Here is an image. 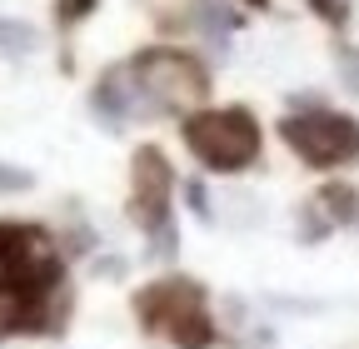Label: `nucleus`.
I'll return each mask as SVG.
<instances>
[{
  "instance_id": "nucleus-3",
  "label": "nucleus",
  "mask_w": 359,
  "mask_h": 349,
  "mask_svg": "<svg viewBox=\"0 0 359 349\" xmlns=\"http://www.w3.org/2000/svg\"><path fill=\"white\" fill-rule=\"evenodd\" d=\"M280 140L314 170H334L359 160V120L339 110H309V115H285Z\"/></svg>"
},
{
  "instance_id": "nucleus-1",
  "label": "nucleus",
  "mask_w": 359,
  "mask_h": 349,
  "mask_svg": "<svg viewBox=\"0 0 359 349\" xmlns=\"http://www.w3.org/2000/svg\"><path fill=\"white\" fill-rule=\"evenodd\" d=\"M190 155L215 170V174H235L259 160V120L245 105H219V110H195L180 125Z\"/></svg>"
},
{
  "instance_id": "nucleus-10",
  "label": "nucleus",
  "mask_w": 359,
  "mask_h": 349,
  "mask_svg": "<svg viewBox=\"0 0 359 349\" xmlns=\"http://www.w3.org/2000/svg\"><path fill=\"white\" fill-rule=\"evenodd\" d=\"M339 65H344V80H349V90H359V50H339Z\"/></svg>"
},
{
  "instance_id": "nucleus-7",
  "label": "nucleus",
  "mask_w": 359,
  "mask_h": 349,
  "mask_svg": "<svg viewBox=\"0 0 359 349\" xmlns=\"http://www.w3.org/2000/svg\"><path fill=\"white\" fill-rule=\"evenodd\" d=\"M35 46V30L25 20H0V50H11V55H25Z\"/></svg>"
},
{
  "instance_id": "nucleus-6",
  "label": "nucleus",
  "mask_w": 359,
  "mask_h": 349,
  "mask_svg": "<svg viewBox=\"0 0 359 349\" xmlns=\"http://www.w3.org/2000/svg\"><path fill=\"white\" fill-rule=\"evenodd\" d=\"M320 210H330L334 225H354L359 220V190L354 185H325L320 190Z\"/></svg>"
},
{
  "instance_id": "nucleus-9",
  "label": "nucleus",
  "mask_w": 359,
  "mask_h": 349,
  "mask_svg": "<svg viewBox=\"0 0 359 349\" xmlns=\"http://www.w3.org/2000/svg\"><path fill=\"white\" fill-rule=\"evenodd\" d=\"M95 11V0H60V20L70 25V20H80V15H90Z\"/></svg>"
},
{
  "instance_id": "nucleus-4",
  "label": "nucleus",
  "mask_w": 359,
  "mask_h": 349,
  "mask_svg": "<svg viewBox=\"0 0 359 349\" xmlns=\"http://www.w3.org/2000/svg\"><path fill=\"white\" fill-rule=\"evenodd\" d=\"M130 205H135V220L145 230L165 225V205H170V160L155 145L135 150V170H130Z\"/></svg>"
},
{
  "instance_id": "nucleus-2",
  "label": "nucleus",
  "mask_w": 359,
  "mask_h": 349,
  "mask_svg": "<svg viewBox=\"0 0 359 349\" xmlns=\"http://www.w3.org/2000/svg\"><path fill=\"white\" fill-rule=\"evenodd\" d=\"M125 75L135 85H125L130 95H140L150 110H170V115H195L210 95V75L195 55L185 50H140Z\"/></svg>"
},
{
  "instance_id": "nucleus-11",
  "label": "nucleus",
  "mask_w": 359,
  "mask_h": 349,
  "mask_svg": "<svg viewBox=\"0 0 359 349\" xmlns=\"http://www.w3.org/2000/svg\"><path fill=\"white\" fill-rule=\"evenodd\" d=\"M25 185H30L25 170H0V190H25Z\"/></svg>"
},
{
  "instance_id": "nucleus-5",
  "label": "nucleus",
  "mask_w": 359,
  "mask_h": 349,
  "mask_svg": "<svg viewBox=\"0 0 359 349\" xmlns=\"http://www.w3.org/2000/svg\"><path fill=\"white\" fill-rule=\"evenodd\" d=\"M135 310H140L145 329H170L175 320H185L190 310H205V289L195 280H160V285L135 294Z\"/></svg>"
},
{
  "instance_id": "nucleus-12",
  "label": "nucleus",
  "mask_w": 359,
  "mask_h": 349,
  "mask_svg": "<svg viewBox=\"0 0 359 349\" xmlns=\"http://www.w3.org/2000/svg\"><path fill=\"white\" fill-rule=\"evenodd\" d=\"M190 205H195L200 214H210V200H205V190H200V185H190Z\"/></svg>"
},
{
  "instance_id": "nucleus-8",
  "label": "nucleus",
  "mask_w": 359,
  "mask_h": 349,
  "mask_svg": "<svg viewBox=\"0 0 359 349\" xmlns=\"http://www.w3.org/2000/svg\"><path fill=\"white\" fill-rule=\"evenodd\" d=\"M349 6H354V0H309V11L320 15L325 25H344L349 20Z\"/></svg>"
}]
</instances>
